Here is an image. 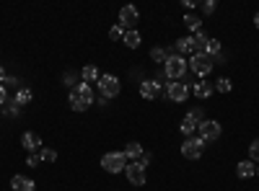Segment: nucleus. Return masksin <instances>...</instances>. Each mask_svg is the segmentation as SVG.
Returning a JSON list of instances; mask_svg holds the SVG:
<instances>
[{
    "instance_id": "obj_13",
    "label": "nucleus",
    "mask_w": 259,
    "mask_h": 191,
    "mask_svg": "<svg viewBox=\"0 0 259 191\" xmlns=\"http://www.w3.org/2000/svg\"><path fill=\"white\" fill-rule=\"evenodd\" d=\"M21 145H24L29 153H36L39 147H41V140H39L36 132H24V135H21Z\"/></svg>"
},
{
    "instance_id": "obj_21",
    "label": "nucleus",
    "mask_w": 259,
    "mask_h": 191,
    "mask_svg": "<svg viewBox=\"0 0 259 191\" xmlns=\"http://www.w3.org/2000/svg\"><path fill=\"white\" fill-rule=\"evenodd\" d=\"M122 41H124V44H127L130 49H138L143 39H140V34H138V31L133 29V31H127V34H124V39H122Z\"/></svg>"
},
{
    "instance_id": "obj_31",
    "label": "nucleus",
    "mask_w": 259,
    "mask_h": 191,
    "mask_svg": "<svg viewBox=\"0 0 259 191\" xmlns=\"http://www.w3.org/2000/svg\"><path fill=\"white\" fill-rule=\"evenodd\" d=\"M8 103V93H6V88L0 86V106H6Z\"/></svg>"
},
{
    "instance_id": "obj_33",
    "label": "nucleus",
    "mask_w": 259,
    "mask_h": 191,
    "mask_svg": "<svg viewBox=\"0 0 259 191\" xmlns=\"http://www.w3.org/2000/svg\"><path fill=\"white\" fill-rule=\"evenodd\" d=\"M254 26H256V29H259V13H256V16H254Z\"/></svg>"
},
{
    "instance_id": "obj_25",
    "label": "nucleus",
    "mask_w": 259,
    "mask_h": 191,
    "mask_svg": "<svg viewBox=\"0 0 259 191\" xmlns=\"http://www.w3.org/2000/svg\"><path fill=\"white\" fill-rule=\"evenodd\" d=\"M39 158H41V163H55V160H57V153L52 150V147H41Z\"/></svg>"
},
{
    "instance_id": "obj_23",
    "label": "nucleus",
    "mask_w": 259,
    "mask_h": 191,
    "mask_svg": "<svg viewBox=\"0 0 259 191\" xmlns=\"http://www.w3.org/2000/svg\"><path fill=\"white\" fill-rule=\"evenodd\" d=\"M212 86H215V91H221V93H231V88H233V83H231L228 78H218V80L212 83Z\"/></svg>"
},
{
    "instance_id": "obj_12",
    "label": "nucleus",
    "mask_w": 259,
    "mask_h": 191,
    "mask_svg": "<svg viewBox=\"0 0 259 191\" xmlns=\"http://www.w3.org/2000/svg\"><path fill=\"white\" fill-rule=\"evenodd\" d=\"M11 188L13 191H36V183L26 176H13L11 178Z\"/></svg>"
},
{
    "instance_id": "obj_30",
    "label": "nucleus",
    "mask_w": 259,
    "mask_h": 191,
    "mask_svg": "<svg viewBox=\"0 0 259 191\" xmlns=\"http://www.w3.org/2000/svg\"><path fill=\"white\" fill-rule=\"evenodd\" d=\"M215 8H218V3H215V0H207V3L202 6V11H205V13H212Z\"/></svg>"
},
{
    "instance_id": "obj_19",
    "label": "nucleus",
    "mask_w": 259,
    "mask_h": 191,
    "mask_svg": "<svg viewBox=\"0 0 259 191\" xmlns=\"http://www.w3.org/2000/svg\"><path fill=\"white\" fill-rule=\"evenodd\" d=\"M212 88H215L212 83H205V80H202V83H194V88H192V93L197 96V98H207V96L212 93Z\"/></svg>"
},
{
    "instance_id": "obj_14",
    "label": "nucleus",
    "mask_w": 259,
    "mask_h": 191,
    "mask_svg": "<svg viewBox=\"0 0 259 191\" xmlns=\"http://www.w3.org/2000/svg\"><path fill=\"white\" fill-rule=\"evenodd\" d=\"M197 126H200V119H194L192 114H187L184 119H182V135H187V137H194V132H197Z\"/></svg>"
},
{
    "instance_id": "obj_22",
    "label": "nucleus",
    "mask_w": 259,
    "mask_h": 191,
    "mask_svg": "<svg viewBox=\"0 0 259 191\" xmlns=\"http://www.w3.org/2000/svg\"><path fill=\"white\" fill-rule=\"evenodd\" d=\"M31 101V91L29 88H21L18 93H16V106H18V109H21V106H26Z\"/></svg>"
},
{
    "instance_id": "obj_24",
    "label": "nucleus",
    "mask_w": 259,
    "mask_h": 191,
    "mask_svg": "<svg viewBox=\"0 0 259 191\" xmlns=\"http://www.w3.org/2000/svg\"><path fill=\"white\" fill-rule=\"evenodd\" d=\"M207 57H212V54H218L221 52V41L218 39H207V44H205V49H202Z\"/></svg>"
},
{
    "instance_id": "obj_26",
    "label": "nucleus",
    "mask_w": 259,
    "mask_h": 191,
    "mask_svg": "<svg viewBox=\"0 0 259 191\" xmlns=\"http://www.w3.org/2000/svg\"><path fill=\"white\" fill-rule=\"evenodd\" d=\"M150 59H153V62H161V65H166L168 52H166V49H161V47H156L153 52H150Z\"/></svg>"
},
{
    "instance_id": "obj_28",
    "label": "nucleus",
    "mask_w": 259,
    "mask_h": 191,
    "mask_svg": "<svg viewBox=\"0 0 259 191\" xmlns=\"http://www.w3.org/2000/svg\"><path fill=\"white\" fill-rule=\"evenodd\" d=\"M124 34H127V29H124L122 24H117V26L109 29V36H112V39H124Z\"/></svg>"
},
{
    "instance_id": "obj_16",
    "label": "nucleus",
    "mask_w": 259,
    "mask_h": 191,
    "mask_svg": "<svg viewBox=\"0 0 259 191\" xmlns=\"http://www.w3.org/2000/svg\"><path fill=\"white\" fill-rule=\"evenodd\" d=\"M236 173H239V178H251V176L256 173L254 160H241L239 165H236Z\"/></svg>"
},
{
    "instance_id": "obj_3",
    "label": "nucleus",
    "mask_w": 259,
    "mask_h": 191,
    "mask_svg": "<svg viewBox=\"0 0 259 191\" xmlns=\"http://www.w3.org/2000/svg\"><path fill=\"white\" fill-rule=\"evenodd\" d=\"M187 65L192 68V73H194V75L205 78V75L212 70V65H215V62H212V57H207L205 52H197V54H192V57H189V62H187Z\"/></svg>"
},
{
    "instance_id": "obj_32",
    "label": "nucleus",
    "mask_w": 259,
    "mask_h": 191,
    "mask_svg": "<svg viewBox=\"0 0 259 191\" xmlns=\"http://www.w3.org/2000/svg\"><path fill=\"white\" fill-rule=\"evenodd\" d=\"M194 6H197L194 0H184V8H187V11H194Z\"/></svg>"
},
{
    "instance_id": "obj_35",
    "label": "nucleus",
    "mask_w": 259,
    "mask_h": 191,
    "mask_svg": "<svg viewBox=\"0 0 259 191\" xmlns=\"http://www.w3.org/2000/svg\"><path fill=\"white\" fill-rule=\"evenodd\" d=\"M256 176H259V165H256Z\"/></svg>"
},
{
    "instance_id": "obj_6",
    "label": "nucleus",
    "mask_w": 259,
    "mask_h": 191,
    "mask_svg": "<svg viewBox=\"0 0 259 191\" xmlns=\"http://www.w3.org/2000/svg\"><path fill=\"white\" fill-rule=\"evenodd\" d=\"M124 176L133 186H143L145 183V163L143 160H130L124 168Z\"/></svg>"
},
{
    "instance_id": "obj_7",
    "label": "nucleus",
    "mask_w": 259,
    "mask_h": 191,
    "mask_svg": "<svg viewBox=\"0 0 259 191\" xmlns=\"http://www.w3.org/2000/svg\"><path fill=\"white\" fill-rule=\"evenodd\" d=\"M197 132H200V140L207 145V142H215L221 137V124L215 121V119H202L200 126H197Z\"/></svg>"
},
{
    "instance_id": "obj_27",
    "label": "nucleus",
    "mask_w": 259,
    "mask_h": 191,
    "mask_svg": "<svg viewBox=\"0 0 259 191\" xmlns=\"http://www.w3.org/2000/svg\"><path fill=\"white\" fill-rule=\"evenodd\" d=\"M249 160H254V163H259V137L249 145Z\"/></svg>"
},
{
    "instance_id": "obj_4",
    "label": "nucleus",
    "mask_w": 259,
    "mask_h": 191,
    "mask_svg": "<svg viewBox=\"0 0 259 191\" xmlns=\"http://www.w3.org/2000/svg\"><path fill=\"white\" fill-rule=\"evenodd\" d=\"M96 86H99V93H101L106 101H109V98H114V96H119V88H122L117 75H101Z\"/></svg>"
},
{
    "instance_id": "obj_29",
    "label": "nucleus",
    "mask_w": 259,
    "mask_h": 191,
    "mask_svg": "<svg viewBox=\"0 0 259 191\" xmlns=\"http://www.w3.org/2000/svg\"><path fill=\"white\" fill-rule=\"evenodd\" d=\"M39 163H41V158H39V155H29V160H26V165H29V168H39Z\"/></svg>"
},
{
    "instance_id": "obj_9",
    "label": "nucleus",
    "mask_w": 259,
    "mask_h": 191,
    "mask_svg": "<svg viewBox=\"0 0 259 191\" xmlns=\"http://www.w3.org/2000/svg\"><path fill=\"white\" fill-rule=\"evenodd\" d=\"M138 18H140V13H138L135 6H124V8L119 11V24H122L127 31H133V26L138 24Z\"/></svg>"
},
{
    "instance_id": "obj_5",
    "label": "nucleus",
    "mask_w": 259,
    "mask_h": 191,
    "mask_svg": "<svg viewBox=\"0 0 259 191\" xmlns=\"http://www.w3.org/2000/svg\"><path fill=\"white\" fill-rule=\"evenodd\" d=\"M101 168H104V171H109V173H122L124 168H127L124 153H106L101 158Z\"/></svg>"
},
{
    "instance_id": "obj_2",
    "label": "nucleus",
    "mask_w": 259,
    "mask_h": 191,
    "mask_svg": "<svg viewBox=\"0 0 259 191\" xmlns=\"http://www.w3.org/2000/svg\"><path fill=\"white\" fill-rule=\"evenodd\" d=\"M163 70H166V78H168V80H179V78H184V73L189 70V65H187V59H184L182 54L174 52V54H168Z\"/></svg>"
},
{
    "instance_id": "obj_11",
    "label": "nucleus",
    "mask_w": 259,
    "mask_h": 191,
    "mask_svg": "<svg viewBox=\"0 0 259 191\" xmlns=\"http://www.w3.org/2000/svg\"><path fill=\"white\" fill-rule=\"evenodd\" d=\"M161 93V83L158 80H143L140 83V96L143 98H156Z\"/></svg>"
},
{
    "instance_id": "obj_10",
    "label": "nucleus",
    "mask_w": 259,
    "mask_h": 191,
    "mask_svg": "<svg viewBox=\"0 0 259 191\" xmlns=\"http://www.w3.org/2000/svg\"><path fill=\"white\" fill-rule=\"evenodd\" d=\"M166 93H168V98H171V101H177V103H182V101H187V98H189V88H187V83H168Z\"/></svg>"
},
{
    "instance_id": "obj_18",
    "label": "nucleus",
    "mask_w": 259,
    "mask_h": 191,
    "mask_svg": "<svg viewBox=\"0 0 259 191\" xmlns=\"http://www.w3.org/2000/svg\"><path fill=\"white\" fill-rule=\"evenodd\" d=\"M124 158L140 160V158H143V145H140V142H130V145L124 147Z\"/></svg>"
},
{
    "instance_id": "obj_17",
    "label": "nucleus",
    "mask_w": 259,
    "mask_h": 191,
    "mask_svg": "<svg viewBox=\"0 0 259 191\" xmlns=\"http://www.w3.org/2000/svg\"><path fill=\"white\" fill-rule=\"evenodd\" d=\"M80 78H83V83H99L101 73H99L96 65H85V68L80 70Z\"/></svg>"
},
{
    "instance_id": "obj_34",
    "label": "nucleus",
    "mask_w": 259,
    "mask_h": 191,
    "mask_svg": "<svg viewBox=\"0 0 259 191\" xmlns=\"http://www.w3.org/2000/svg\"><path fill=\"white\" fill-rule=\"evenodd\" d=\"M0 80H6V70L3 68H0Z\"/></svg>"
},
{
    "instance_id": "obj_1",
    "label": "nucleus",
    "mask_w": 259,
    "mask_h": 191,
    "mask_svg": "<svg viewBox=\"0 0 259 191\" xmlns=\"http://www.w3.org/2000/svg\"><path fill=\"white\" fill-rule=\"evenodd\" d=\"M68 98H70V109L73 111H85L94 103V91H91L89 83H78V86L70 88V96Z\"/></svg>"
},
{
    "instance_id": "obj_20",
    "label": "nucleus",
    "mask_w": 259,
    "mask_h": 191,
    "mask_svg": "<svg viewBox=\"0 0 259 191\" xmlns=\"http://www.w3.org/2000/svg\"><path fill=\"white\" fill-rule=\"evenodd\" d=\"M184 26H187L192 34H197V31H202V18H197V16H184Z\"/></svg>"
},
{
    "instance_id": "obj_8",
    "label": "nucleus",
    "mask_w": 259,
    "mask_h": 191,
    "mask_svg": "<svg viewBox=\"0 0 259 191\" xmlns=\"http://www.w3.org/2000/svg\"><path fill=\"white\" fill-rule=\"evenodd\" d=\"M202 150H205V142L200 137H187V142L182 145V155L187 160H197L202 155Z\"/></svg>"
},
{
    "instance_id": "obj_15",
    "label": "nucleus",
    "mask_w": 259,
    "mask_h": 191,
    "mask_svg": "<svg viewBox=\"0 0 259 191\" xmlns=\"http://www.w3.org/2000/svg\"><path fill=\"white\" fill-rule=\"evenodd\" d=\"M177 54H197V47H194V39L192 36H184L177 41Z\"/></svg>"
}]
</instances>
